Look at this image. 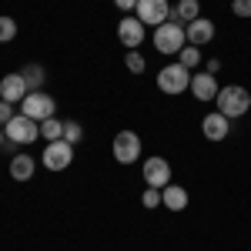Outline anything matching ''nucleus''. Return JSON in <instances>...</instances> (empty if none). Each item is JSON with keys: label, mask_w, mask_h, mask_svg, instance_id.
I'll return each mask as SVG.
<instances>
[{"label": "nucleus", "mask_w": 251, "mask_h": 251, "mask_svg": "<svg viewBox=\"0 0 251 251\" xmlns=\"http://www.w3.org/2000/svg\"><path fill=\"white\" fill-rule=\"evenodd\" d=\"M214 104H218V111H221L225 117H241L251 107V94L245 91V87H238V84H228V87L218 91Z\"/></svg>", "instance_id": "nucleus-1"}, {"label": "nucleus", "mask_w": 251, "mask_h": 251, "mask_svg": "<svg viewBox=\"0 0 251 251\" xmlns=\"http://www.w3.org/2000/svg\"><path fill=\"white\" fill-rule=\"evenodd\" d=\"M157 87L164 94H184L191 87V71L181 67V64H168V67L157 71Z\"/></svg>", "instance_id": "nucleus-2"}, {"label": "nucleus", "mask_w": 251, "mask_h": 251, "mask_svg": "<svg viewBox=\"0 0 251 251\" xmlns=\"http://www.w3.org/2000/svg\"><path fill=\"white\" fill-rule=\"evenodd\" d=\"M184 44H188V37H184V27H181V24L164 20V24L154 30V47L161 50V54H181Z\"/></svg>", "instance_id": "nucleus-3"}, {"label": "nucleus", "mask_w": 251, "mask_h": 251, "mask_svg": "<svg viewBox=\"0 0 251 251\" xmlns=\"http://www.w3.org/2000/svg\"><path fill=\"white\" fill-rule=\"evenodd\" d=\"M71 161H74V144H67L64 137L50 141L44 148V168L47 171H64V168H71Z\"/></svg>", "instance_id": "nucleus-4"}, {"label": "nucleus", "mask_w": 251, "mask_h": 251, "mask_svg": "<svg viewBox=\"0 0 251 251\" xmlns=\"http://www.w3.org/2000/svg\"><path fill=\"white\" fill-rule=\"evenodd\" d=\"M3 131H7V137H10L14 144H30V141H37V134H40V121H34V117H27V114H14V121H10Z\"/></svg>", "instance_id": "nucleus-5"}, {"label": "nucleus", "mask_w": 251, "mask_h": 251, "mask_svg": "<svg viewBox=\"0 0 251 251\" xmlns=\"http://www.w3.org/2000/svg\"><path fill=\"white\" fill-rule=\"evenodd\" d=\"M20 107H24V114L34 117V121H47V117H54V97L44 94V91H30V94L20 100Z\"/></svg>", "instance_id": "nucleus-6"}, {"label": "nucleus", "mask_w": 251, "mask_h": 251, "mask_svg": "<svg viewBox=\"0 0 251 251\" xmlns=\"http://www.w3.org/2000/svg\"><path fill=\"white\" fill-rule=\"evenodd\" d=\"M114 157H117V164H134L141 157V137L134 131H121L114 137Z\"/></svg>", "instance_id": "nucleus-7"}, {"label": "nucleus", "mask_w": 251, "mask_h": 251, "mask_svg": "<svg viewBox=\"0 0 251 251\" xmlns=\"http://www.w3.org/2000/svg\"><path fill=\"white\" fill-rule=\"evenodd\" d=\"M171 14V3L168 0H137V20L141 24H151V27H161Z\"/></svg>", "instance_id": "nucleus-8"}, {"label": "nucleus", "mask_w": 251, "mask_h": 251, "mask_svg": "<svg viewBox=\"0 0 251 251\" xmlns=\"http://www.w3.org/2000/svg\"><path fill=\"white\" fill-rule=\"evenodd\" d=\"M144 181H148V188H168L171 184V164L164 161V157H148L144 161Z\"/></svg>", "instance_id": "nucleus-9"}, {"label": "nucleus", "mask_w": 251, "mask_h": 251, "mask_svg": "<svg viewBox=\"0 0 251 251\" xmlns=\"http://www.w3.org/2000/svg\"><path fill=\"white\" fill-rule=\"evenodd\" d=\"M117 37H121V44L124 47H141V40H144V24L137 17H131V14H124V20L117 24Z\"/></svg>", "instance_id": "nucleus-10"}, {"label": "nucleus", "mask_w": 251, "mask_h": 251, "mask_svg": "<svg viewBox=\"0 0 251 251\" xmlns=\"http://www.w3.org/2000/svg\"><path fill=\"white\" fill-rule=\"evenodd\" d=\"M27 94H30V91H27V84H24L20 74H7V77L0 80V100H7V104H20Z\"/></svg>", "instance_id": "nucleus-11"}, {"label": "nucleus", "mask_w": 251, "mask_h": 251, "mask_svg": "<svg viewBox=\"0 0 251 251\" xmlns=\"http://www.w3.org/2000/svg\"><path fill=\"white\" fill-rule=\"evenodd\" d=\"M184 37H188L191 47H204V44L214 37V24L204 20V17H198V20H191V24L184 27Z\"/></svg>", "instance_id": "nucleus-12"}, {"label": "nucleus", "mask_w": 251, "mask_h": 251, "mask_svg": "<svg viewBox=\"0 0 251 251\" xmlns=\"http://www.w3.org/2000/svg\"><path fill=\"white\" fill-rule=\"evenodd\" d=\"M228 121H231V117H225L221 111H214V114H208L204 121H201V131H204L208 141H225V137H228V127H231Z\"/></svg>", "instance_id": "nucleus-13"}, {"label": "nucleus", "mask_w": 251, "mask_h": 251, "mask_svg": "<svg viewBox=\"0 0 251 251\" xmlns=\"http://www.w3.org/2000/svg\"><path fill=\"white\" fill-rule=\"evenodd\" d=\"M218 80H214V74H194L191 77V94L198 97V100H214L218 97Z\"/></svg>", "instance_id": "nucleus-14"}, {"label": "nucleus", "mask_w": 251, "mask_h": 251, "mask_svg": "<svg viewBox=\"0 0 251 251\" xmlns=\"http://www.w3.org/2000/svg\"><path fill=\"white\" fill-rule=\"evenodd\" d=\"M34 171H37V164H34V157H30V154L10 157V177H14V181H30Z\"/></svg>", "instance_id": "nucleus-15"}, {"label": "nucleus", "mask_w": 251, "mask_h": 251, "mask_svg": "<svg viewBox=\"0 0 251 251\" xmlns=\"http://www.w3.org/2000/svg\"><path fill=\"white\" fill-rule=\"evenodd\" d=\"M161 204L171 208V211H184V208H188V191L177 188V184H168V188L161 191Z\"/></svg>", "instance_id": "nucleus-16"}, {"label": "nucleus", "mask_w": 251, "mask_h": 251, "mask_svg": "<svg viewBox=\"0 0 251 251\" xmlns=\"http://www.w3.org/2000/svg\"><path fill=\"white\" fill-rule=\"evenodd\" d=\"M174 14H177V24H181V20H188V24H191V20L201 17V3H198V0H177Z\"/></svg>", "instance_id": "nucleus-17"}, {"label": "nucleus", "mask_w": 251, "mask_h": 251, "mask_svg": "<svg viewBox=\"0 0 251 251\" xmlns=\"http://www.w3.org/2000/svg\"><path fill=\"white\" fill-rule=\"evenodd\" d=\"M20 77L27 84V91H40V84H44V67H40V64H27V67L20 71Z\"/></svg>", "instance_id": "nucleus-18"}, {"label": "nucleus", "mask_w": 251, "mask_h": 251, "mask_svg": "<svg viewBox=\"0 0 251 251\" xmlns=\"http://www.w3.org/2000/svg\"><path fill=\"white\" fill-rule=\"evenodd\" d=\"M40 137H47V141H60V137H64V121H57V117L40 121Z\"/></svg>", "instance_id": "nucleus-19"}, {"label": "nucleus", "mask_w": 251, "mask_h": 251, "mask_svg": "<svg viewBox=\"0 0 251 251\" xmlns=\"http://www.w3.org/2000/svg\"><path fill=\"white\" fill-rule=\"evenodd\" d=\"M177 64H181V67H188V71H194V67L201 64V47H181Z\"/></svg>", "instance_id": "nucleus-20"}, {"label": "nucleus", "mask_w": 251, "mask_h": 251, "mask_svg": "<svg viewBox=\"0 0 251 251\" xmlns=\"http://www.w3.org/2000/svg\"><path fill=\"white\" fill-rule=\"evenodd\" d=\"M17 37V20L14 17H0V44H10Z\"/></svg>", "instance_id": "nucleus-21"}, {"label": "nucleus", "mask_w": 251, "mask_h": 251, "mask_svg": "<svg viewBox=\"0 0 251 251\" xmlns=\"http://www.w3.org/2000/svg\"><path fill=\"white\" fill-rule=\"evenodd\" d=\"M124 64H127V71H131V74H144V67H148V60L141 57L137 50H127V57H124Z\"/></svg>", "instance_id": "nucleus-22"}, {"label": "nucleus", "mask_w": 251, "mask_h": 251, "mask_svg": "<svg viewBox=\"0 0 251 251\" xmlns=\"http://www.w3.org/2000/svg\"><path fill=\"white\" fill-rule=\"evenodd\" d=\"M80 134H84V131H80L77 121H64V141H67V144H77Z\"/></svg>", "instance_id": "nucleus-23"}, {"label": "nucleus", "mask_w": 251, "mask_h": 251, "mask_svg": "<svg viewBox=\"0 0 251 251\" xmlns=\"http://www.w3.org/2000/svg\"><path fill=\"white\" fill-rule=\"evenodd\" d=\"M141 204L144 208H157L161 204V188H148V191L141 194Z\"/></svg>", "instance_id": "nucleus-24"}, {"label": "nucleus", "mask_w": 251, "mask_h": 251, "mask_svg": "<svg viewBox=\"0 0 251 251\" xmlns=\"http://www.w3.org/2000/svg\"><path fill=\"white\" fill-rule=\"evenodd\" d=\"M14 121V104H7V100H0V127H7Z\"/></svg>", "instance_id": "nucleus-25"}, {"label": "nucleus", "mask_w": 251, "mask_h": 251, "mask_svg": "<svg viewBox=\"0 0 251 251\" xmlns=\"http://www.w3.org/2000/svg\"><path fill=\"white\" fill-rule=\"evenodd\" d=\"M231 10L238 14V17H251V0H234Z\"/></svg>", "instance_id": "nucleus-26"}, {"label": "nucleus", "mask_w": 251, "mask_h": 251, "mask_svg": "<svg viewBox=\"0 0 251 251\" xmlns=\"http://www.w3.org/2000/svg\"><path fill=\"white\" fill-rule=\"evenodd\" d=\"M117 10H124V14H131V10H137V0H114Z\"/></svg>", "instance_id": "nucleus-27"}, {"label": "nucleus", "mask_w": 251, "mask_h": 251, "mask_svg": "<svg viewBox=\"0 0 251 251\" xmlns=\"http://www.w3.org/2000/svg\"><path fill=\"white\" fill-rule=\"evenodd\" d=\"M3 137H7V131H3V127H0V144H3Z\"/></svg>", "instance_id": "nucleus-28"}]
</instances>
